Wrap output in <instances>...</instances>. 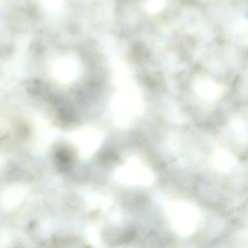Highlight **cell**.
Returning <instances> with one entry per match:
<instances>
[{
	"instance_id": "obj_1",
	"label": "cell",
	"mask_w": 248,
	"mask_h": 248,
	"mask_svg": "<svg viewBox=\"0 0 248 248\" xmlns=\"http://www.w3.org/2000/svg\"><path fill=\"white\" fill-rule=\"evenodd\" d=\"M166 0H149L146 4L147 11L150 14H155L160 11L164 7Z\"/></svg>"
},
{
	"instance_id": "obj_2",
	"label": "cell",
	"mask_w": 248,
	"mask_h": 248,
	"mask_svg": "<svg viewBox=\"0 0 248 248\" xmlns=\"http://www.w3.org/2000/svg\"><path fill=\"white\" fill-rule=\"evenodd\" d=\"M62 0H43L45 7L50 11L58 10L62 6Z\"/></svg>"
}]
</instances>
